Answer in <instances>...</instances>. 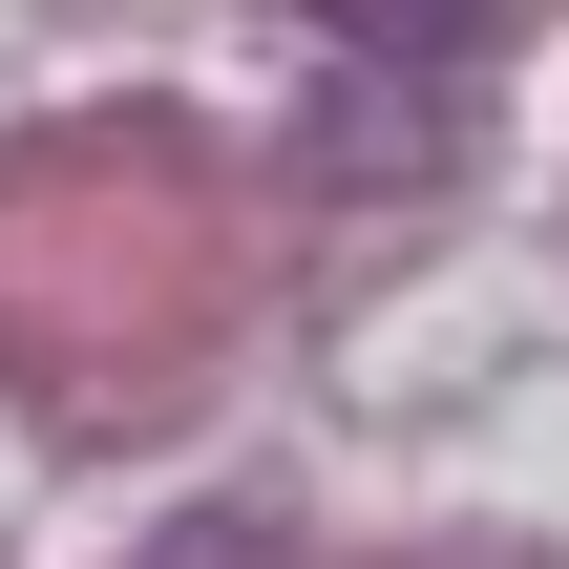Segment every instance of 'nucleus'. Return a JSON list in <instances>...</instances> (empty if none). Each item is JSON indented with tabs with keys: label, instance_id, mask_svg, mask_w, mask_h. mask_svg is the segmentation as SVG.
Here are the masks:
<instances>
[{
	"label": "nucleus",
	"instance_id": "obj_1",
	"mask_svg": "<svg viewBox=\"0 0 569 569\" xmlns=\"http://www.w3.org/2000/svg\"><path fill=\"white\" fill-rule=\"evenodd\" d=\"M317 42H359V63H486L507 42V0H296Z\"/></svg>",
	"mask_w": 569,
	"mask_h": 569
}]
</instances>
